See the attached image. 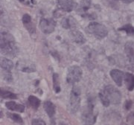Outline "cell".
Here are the masks:
<instances>
[{
	"label": "cell",
	"mask_w": 134,
	"mask_h": 125,
	"mask_svg": "<svg viewBox=\"0 0 134 125\" xmlns=\"http://www.w3.org/2000/svg\"><path fill=\"white\" fill-rule=\"evenodd\" d=\"M1 53L10 58H15L18 54V48L15 39L9 33H1Z\"/></svg>",
	"instance_id": "1"
},
{
	"label": "cell",
	"mask_w": 134,
	"mask_h": 125,
	"mask_svg": "<svg viewBox=\"0 0 134 125\" xmlns=\"http://www.w3.org/2000/svg\"><path fill=\"white\" fill-rule=\"evenodd\" d=\"M95 101L94 99L90 97L87 101V105L84 106L82 111L81 120L83 125H94L97 119V115L94 113Z\"/></svg>",
	"instance_id": "2"
},
{
	"label": "cell",
	"mask_w": 134,
	"mask_h": 125,
	"mask_svg": "<svg viewBox=\"0 0 134 125\" xmlns=\"http://www.w3.org/2000/svg\"><path fill=\"white\" fill-rule=\"evenodd\" d=\"M86 31L89 34L94 35L98 39L104 38L108 34V31L105 26L96 22H90L86 28Z\"/></svg>",
	"instance_id": "3"
},
{
	"label": "cell",
	"mask_w": 134,
	"mask_h": 125,
	"mask_svg": "<svg viewBox=\"0 0 134 125\" xmlns=\"http://www.w3.org/2000/svg\"><path fill=\"white\" fill-rule=\"evenodd\" d=\"M81 89L77 86L72 87L70 93V110L72 113H75L80 108L81 104Z\"/></svg>",
	"instance_id": "4"
},
{
	"label": "cell",
	"mask_w": 134,
	"mask_h": 125,
	"mask_svg": "<svg viewBox=\"0 0 134 125\" xmlns=\"http://www.w3.org/2000/svg\"><path fill=\"white\" fill-rule=\"evenodd\" d=\"M104 92L106 96L109 99L110 104H119L121 100V94L119 89H117L115 87L112 85H108L104 87L102 90Z\"/></svg>",
	"instance_id": "5"
},
{
	"label": "cell",
	"mask_w": 134,
	"mask_h": 125,
	"mask_svg": "<svg viewBox=\"0 0 134 125\" xmlns=\"http://www.w3.org/2000/svg\"><path fill=\"white\" fill-rule=\"evenodd\" d=\"M82 70L77 66H72L69 68L66 76V81L69 84H74L80 81L82 77Z\"/></svg>",
	"instance_id": "6"
},
{
	"label": "cell",
	"mask_w": 134,
	"mask_h": 125,
	"mask_svg": "<svg viewBox=\"0 0 134 125\" xmlns=\"http://www.w3.org/2000/svg\"><path fill=\"white\" fill-rule=\"evenodd\" d=\"M56 22L53 19H41L40 22V28L45 34H51L54 32Z\"/></svg>",
	"instance_id": "7"
},
{
	"label": "cell",
	"mask_w": 134,
	"mask_h": 125,
	"mask_svg": "<svg viewBox=\"0 0 134 125\" xmlns=\"http://www.w3.org/2000/svg\"><path fill=\"white\" fill-rule=\"evenodd\" d=\"M58 8L65 12H71L77 8V4L74 0H57Z\"/></svg>",
	"instance_id": "8"
},
{
	"label": "cell",
	"mask_w": 134,
	"mask_h": 125,
	"mask_svg": "<svg viewBox=\"0 0 134 125\" xmlns=\"http://www.w3.org/2000/svg\"><path fill=\"white\" fill-rule=\"evenodd\" d=\"M69 37L73 42L77 44H83L86 42L83 34L77 29H72L69 32Z\"/></svg>",
	"instance_id": "9"
},
{
	"label": "cell",
	"mask_w": 134,
	"mask_h": 125,
	"mask_svg": "<svg viewBox=\"0 0 134 125\" xmlns=\"http://www.w3.org/2000/svg\"><path fill=\"white\" fill-rule=\"evenodd\" d=\"M110 76L113 78V80L115 81L117 86L121 87L122 85V81L125 77L124 72H121V70L119 69H113L110 72Z\"/></svg>",
	"instance_id": "10"
},
{
	"label": "cell",
	"mask_w": 134,
	"mask_h": 125,
	"mask_svg": "<svg viewBox=\"0 0 134 125\" xmlns=\"http://www.w3.org/2000/svg\"><path fill=\"white\" fill-rule=\"evenodd\" d=\"M91 7V0H82L77 8V13L83 16Z\"/></svg>",
	"instance_id": "11"
},
{
	"label": "cell",
	"mask_w": 134,
	"mask_h": 125,
	"mask_svg": "<svg viewBox=\"0 0 134 125\" xmlns=\"http://www.w3.org/2000/svg\"><path fill=\"white\" fill-rule=\"evenodd\" d=\"M61 25L65 29H74L76 26V20L72 16L65 17L61 20Z\"/></svg>",
	"instance_id": "12"
},
{
	"label": "cell",
	"mask_w": 134,
	"mask_h": 125,
	"mask_svg": "<svg viewBox=\"0 0 134 125\" xmlns=\"http://www.w3.org/2000/svg\"><path fill=\"white\" fill-rule=\"evenodd\" d=\"M43 107L45 109V110L46 112V113L48 114V116L49 118H52L54 114H55V106L53 104L52 101H46L44 102L43 104Z\"/></svg>",
	"instance_id": "13"
},
{
	"label": "cell",
	"mask_w": 134,
	"mask_h": 125,
	"mask_svg": "<svg viewBox=\"0 0 134 125\" xmlns=\"http://www.w3.org/2000/svg\"><path fill=\"white\" fill-rule=\"evenodd\" d=\"M5 106L12 111H16L19 112H23L25 111V106L22 104H18L14 101H8L5 104Z\"/></svg>",
	"instance_id": "14"
},
{
	"label": "cell",
	"mask_w": 134,
	"mask_h": 125,
	"mask_svg": "<svg viewBox=\"0 0 134 125\" xmlns=\"http://www.w3.org/2000/svg\"><path fill=\"white\" fill-rule=\"evenodd\" d=\"M125 81L127 89L129 91H132L134 89V75L126 73L125 75Z\"/></svg>",
	"instance_id": "15"
},
{
	"label": "cell",
	"mask_w": 134,
	"mask_h": 125,
	"mask_svg": "<svg viewBox=\"0 0 134 125\" xmlns=\"http://www.w3.org/2000/svg\"><path fill=\"white\" fill-rule=\"evenodd\" d=\"M1 68L4 70L10 71L14 68V63L8 58H1Z\"/></svg>",
	"instance_id": "16"
},
{
	"label": "cell",
	"mask_w": 134,
	"mask_h": 125,
	"mask_svg": "<svg viewBox=\"0 0 134 125\" xmlns=\"http://www.w3.org/2000/svg\"><path fill=\"white\" fill-rule=\"evenodd\" d=\"M125 52L127 56V58L129 59V61L132 64L134 63V49L132 47L131 45H130L129 43L126 44L125 46Z\"/></svg>",
	"instance_id": "17"
},
{
	"label": "cell",
	"mask_w": 134,
	"mask_h": 125,
	"mask_svg": "<svg viewBox=\"0 0 134 125\" xmlns=\"http://www.w3.org/2000/svg\"><path fill=\"white\" fill-rule=\"evenodd\" d=\"M29 102L31 107L34 109L35 110L38 109V107L40 105V100L37 98V97L34 95H30L29 97Z\"/></svg>",
	"instance_id": "18"
},
{
	"label": "cell",
	"mask_w": 134,
	"mask_h": 125,
	"mask_svg": "<svg viewBox=\"0 0 134 125\" xmlns=\"http://www.w3.org/2000/svg\"><path fill=\"white\" fill-rule=\"evenodd\" d=\"M0 95H1V97L4 99H17V95L16 94L11 92L2 89L0 92Z\"/></svg>",
	"instance_id": "19"
},
{
	"label": "cell",
	"mask_w": 134,
	"mask_h": 125,
	"mask_svg": "<svg viewBox=\"0 0 134 125\" xmlns=\"http://www.w3.org/2000/svg\"><path fill=\"white\" fill-rule=\"evenodd\" d=\"M53 85H54V90L56 93H59L61 89L60 87V81H59V75L57 73H54L53 75Z\"/></svg>",
	"instance_id": "20"
},
{
	"label": "cell",
	"mask_w": 134,
	"mask_h": 125,
	"mask_svg": "<svg viewBox=\"0 0 134 125\" xmlns=\"http://www.w3.org/2000/svg\"><path fill=\"white\" fill-rule=\"evenodd\" d=\"M119 31H124L127 34L130 35H134V27L130 24H127L124 25L123 27L119 28Z\"/></svg>",
	"instance_id": "21"
},
{
	"label": "cell",
	"mask_w": 134,
	"mask_h": 125,
	"mask_svg": "<svg viewBox=\"0 0 134 125\" xmlns=\"http://www.w3.org/2000/svg\"><path fill=\"white\" fill-rule=\"evenodd\" d=\"M99 98H100V101L102 103V104L104 105L106 107L109 106V105L110 104V102L109 101V99L107 98V97L106 96V95L104 94V92L103 91H101L99 93Z\"/></svg>",
	"instance_id": "22"
},
{
	"label": "cell",
	"mask_w": 134,
	"mask_h": 125,
	"mask_svg": "<svg viewBox=\"0 0 134 125\" xmlns=\"http://www.w3.org/2000/svg\"><path fill=\"white\" fill-rule=\"evenodd\" d=\"M8 116L9 117L10 119L16 122V123H19V124H23V121L22 117L18 115V114H16V113H8Z\"/></svg>",
	"instance_id": "23"
},
{
	"label": "cell",
	"mask_w": 134,
	"mask_h": 125,
	"mask_svg": "<svg viewBox=\"0 0 134 125\" xmlns=\"http://www.w3.org/2000/svg\"><path fill=\"white\" fill-rule=\"evenodd\" d=\"M2 77L6 81L10 82L12 81V75L10 73V71L2 69Z\"/></svg>",
	"instance_id": "24"
},
{
	"label": "cell",
	"mask_w": 134,
	"mask_h": 125,
	"mask_svg": "<svg viewBox=\"0 0 134 125\" xmlns=\"http://www.w3.org/2000/svg\"><path fill=\"white\" fill-rule=\"evenodd\" d=\"M32 125H46V124L40 118H35L32 121Z\"/></svg>",
	"instance_id": "25"
},
{
	"label": "cell",
	"mask_w": 134,
	"mask_h": 125,
	"mask_svg": "<svg viewBox=\"0 0 134 125\" xmlns=\"http://www.w3.org/2000/svg\"><path fill=\"white\" fill-rule=\"evenodd\" d=\"M22 71L24 72H28V73H30V72H33L36 71V68L34 66H27V67H24Z\"/></svg>",
	"instance_id": "26"
},
{
	"label": "cell",
	"mask_w": 134,
	"mask_h": 125,
	"mask_svg": "<svg viewBox=\"0 0 134 125\" xmlns=\"http://www.w3.org/2000/svg\"><path fill=\"white\" fill-rule=\"evenodd\" d=\"M133 105V102L132 101H127L125 103V108L126 110H130L131 108V106Z\"/></svg>",
	"instance_id": "27"
},
{
	"label": "cell",
	"mask_w": 134,
	"mask_h": 125,
	"mask_svg": "<svg viewBox=\"0 0 134 125\" xmlns=\"http://www.w3.org/2000/svg\"><path fill=\"white\" fill-rule=\"evenodd\" d=\"M121 1L125 4H130V3H132L134 2V0H121Z\"/></svg>",
	"instance_id": "28"
},
{
	"label": "cell",
	"mask_w": 134,
	"mask_h": 125,
	"mask_svg": "<svg viewBox=\"0 0 134 125\" xmlns=\"http://www.w3.org/2000/svg\"><path fill=\"white\" fill-rule=\"evenodd\" d=\"M18 1H19V2H23L25 0H18Z\"/></svg>",
	"instance_id": "29"
},
{
	"label": "cell",
	"mask_w": 134,
	"mask_h": 125,
	"mask_svg": "<svg viewBox=\"0 0 134 125\" xmlns=\"http://www.w3.org/2000/svg\"><path fill=\"white\" fill-rule=\"evenodd\" d=\"M115 1H117V0H115Z\"/></svg>",
	"instance_id": "30"
}]
</instances>
